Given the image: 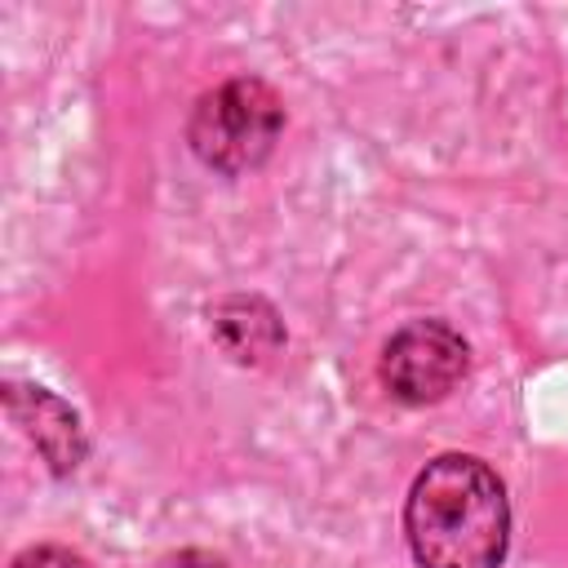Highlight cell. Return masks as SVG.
Here are the masks:
<instances>
[{"mask_svg": "<svg viewBox=\"0 0 568 568\" xmlns=\"http://www.w3.org/2000/svg\"><path fill=\"white\" fill-rule=\"evenodd\" d=\"M404 532L422 568H501L510 501L497 470L470 453L426 462L404 501Z\"/></svg>", "mask_w": 568, "mask_h": 568, "instance_id": "1", "label": "cell"}, {"mask_svg": "<svg viewBox=\"0 0 568 568\" xmlns=\"http://www.w3.org/2000/svg\"><path fill=\"white\" fill-rule=\"evenodd\" d=\"M280 129H284L280 93L257 75H235L195 102L186 138L209 169L248 173L275 151Z\"/></svg>", "mask_w": 568, "mask_h": 568, "instance_id": "2", "label": "cell"}, {"mask_svg": "<svg viewBox=\"0 0 568 568\" xmlns=\"http://www.w3.org/2000/svg\"><path fill=\"white\" fill-rule=\"evenodd\" d=\"M470 364L466 337L444 320H413L382 346V386L399 404H435L444 399Z\"/></svg>", "mask_w": 568, "mask_h": 568, "instance_id": "3", "label": "cell"}, {"mask_svg": "<svg viewBox=\"0 0 568 568\" xmlns=\"http://www.w3.org/2000/svg\"><path fill=\"white\" fill-rule=\"evenodd\" d=\"M155 568H231L226 559H217L213 550H178L169 559H160Z\"/></svg>", "mask_w": 568, "mask_h": 568, "instance_id": "7", "label": "cell"}, {"mask_svg": "<svg viewBox=\"0 0 568 568\" xmlns=\"http://www.w3.org/2000/svg\"><path fill=\"white\" fill-rule=\"evenodd\" d=\"M213 342L235 359V364H262L284 346V324L271 302L262 297H222L213 311Z\"/></svg>", "mask_w": 568, "mask_h": 568, "instance_id": "5", "label": "cell"}, {"mask_svg": "<svg viewBox=\"0 0 568 568\" xmlns=\"http://www.w3.org/2000/svg\"><path fill=\"white\" fill-rule=\"evenodd\" d=\"M4 408L13 417V426L36 444V453L49 462L53 475H71L84 462V426L75 417L71 404H62L53 390L44 386H22L9 382L4 386Z\"/></svg>", "mask_w": 568, "mask_h": 568, "instance_id": "4", "label": "cell"}, {"mask_svg": "<svg viewBox=\"0 0 568 568\" xmlns=\"http://www.w3.org/2000/svg\"><path fill=\"white\" fill-rule=\"evenodd\" d=\"M9 568H93L84 555H75V550H67V546H31V550H22Z\"/></svg>", "mask_w": 568, "mask_h": 568, "instance_id": "6", "label": "cell"}]
</instances>
